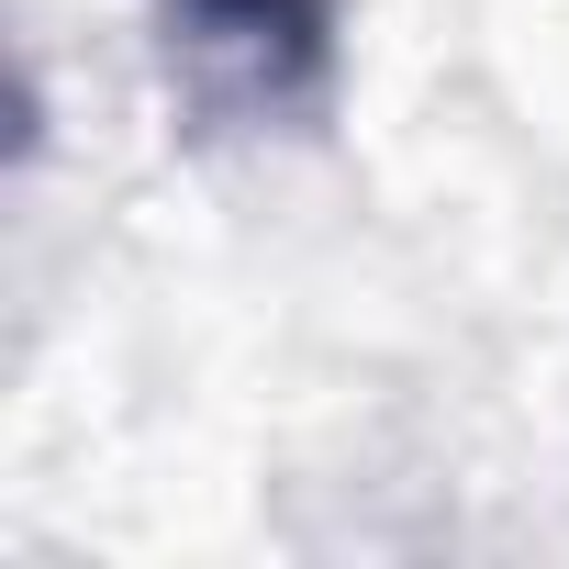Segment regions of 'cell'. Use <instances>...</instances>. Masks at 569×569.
Returning a JSON list of instances; mask_svg holds the SVG:
<instances>
[{
	"label": "cell",
	"mask_w": 569,
	"mask_h": 569,
	"mask_svg": "<svg viewBox=\"0 0 569 569\" xmlns=\"http://www.w3.org/2000/svg\"><path fill=\"white\" fill-rule=\"evenodd\" d=\"M179 90L223 123H302L336 90V0H157Z\"/></svg>",
	"instance_id": "6da1fadb"
}]
</instances>
